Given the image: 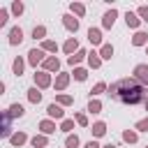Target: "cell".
I'll return each mask as SVG.
<instances>
[{"instance_id": "obj_1", "label": "cell", "mask_w": 148, "mask_h": 148, "mask_svg": "<svg viewBox=\"0 0 148 148\" xmlns=\"http://www.w3.org/2000/svg\"><path fill=\"white\" fill-rule=\"evenodd\" d=\"M109 95H111L116 102H123V104H139V102H146L143 86H141L136 79H120V81H116V83L109 88Z\"/></svg>"}, {"instance_id": "obj_2", "label": "cell", "mask_w": 148, "mask_h": 148, "mask_svg": "<svg viewBox=\"0 0 148 148\" xmlns=\"http://www.w3.org/2000/svg\"><path fill=\"white\" fill-rule=\"evenodd\" d=\"M134 79H136L139 83H146V86H148V65H143V62L136 65V67H134Z\"/></svg>"}, {"instance_id": "obj_3", "label": "cell", "mask_w": 148, "mask_h": 148, "mask_svg": "<svg viewBox=\"0 0 148 148\" xmlns=\"http://www.w3.org/2000/svg\"><path fill=\"white\" fill-rule=\"evenodd\" d=\"M42 60H44V51L42 49H30L28 51V62L32 67H37V62H42Z\"/></svg>"}, {"instance_id": "obj_4", "label": "cell", "mask_w": 148, "mask_h": 148, "mask_svg": "<svg viewBox=\"0 0 148 148\" xmlns=\"http://www.w3.org/2000/svg\"><path fill=\"white\" fill-rule=\"evenodd\" d=\"M35 83H37V88H49V86H51L49 72H37V74H35Z\"/></svg>"}, {"instance_id": "obj_5", "label": "cell", "mask_w": 148, "mask_h": 148, "mask_svg": "<svg viewBox=\"0 0 148 148\" xmlns=\"http://www.w3.org/2000/svg\"><path fill=\"white\" fill-rule=\"evenodd\" d=\"M46 113H49L51 118H58V120H65V111H62V109H60V104H56V102L46 106Z\"/></svg>"}, {"instance_id": "obj_6", "label": "cell", "mask_w": 148, "mask_h": 148, "mask_svg": "<svg viewBox=\"0 0 148 148\" xmlns=\"http://www.w3.org/2000/svg\"><path fill=\"white\" fill-rule=\"evenodd\" d=\"M21 42H23V30L16 25V28H12V30H9V44H12V46H16V44H21Z\"/></svg>"}, {"instance_id": "obj_7", "label": "cell", "mask_w": 148, "mask_h": 148, "mask_svg": "<svg viewBox=\"0 0 148 148\" xmlns=\"http://www.w3.org/2000/svg\"><path fill=\"white\" fill-rule=\"evenodd\" d=\"M42 65H44V72H58V69H60V60H58L56 56L46 58V60H44Z\"/></svg>"}, {"instance_id": "obj_8", "label": "cell", "mask_w": 148, "mask_h": 148, "mask_svg": "<svg viewBox=\"0 0 148 148\" xmlns=\"http://www.w3.org/2000/svg\"><path fill=\"white\" fill-rule=\"evenodd\" d=\"M62 23H65V28H67L69 32H76V30H79V21H76L72 14H65V16H62Z\"/></svg>"}, {"instance_id": "obj_9", "label": "cell", "mask_w": 148, "mask_h": 148, "mask_svg": "<svg viewBox=\"0 0 148 148\" xmlns=\"http://www.w3.org/2000/svg\"><path fill=\"white\" fill-rule=\"evenodd\" d=\"M116 16H118V12H116V9L111 7V9H109V12L104 14V18H102V25H104V28H111V25L116 23Z\"/></svg>"}, {"instance_id": "obj_10", "label": "cell", "mask_w": 148, "mask_h": 148, "mask_svg": "<svg viewBox=\"0 0 148 148\" xmlns=\"http://www.w3.org/2000/svg\"><path fill=\"white\" fill-rule=\"evenodd\" d=\"M62 51H65V53H69V56H74V53L79 51V42H76V37H69V39L65 42Z\"/></svg>"}, {"instance_id": "obj_11", "label": "cell", "mask_w": 148, "mask_h": 148, "mask_svg": "<svg viewBox=\"0 0 148 148\" xmlns=\"http://www.w3.org/2000/svg\"><path fill=\"white\" fill-rule=\"evenodd\" d=\"M139 21H141L139 14H134V12H127V14H125V23H127L130 28H139Z\"/></svg>"}, {"instance_id": "obj_12", "label": "cell", "mask_w": 148, "mask_h": 148, "mask_svg": "<svg viewBox=\"0 0 148 148\" xmlns=\"http://www.w3.org/2000/svg\"><path fill=\"white\" fill-rule=\"evenodd\" d=\"M88 39H90V44H102V32H99V28H90V30H88Z\"/></svg>"}, {"instance_id": "obj_13", "label": "cell", "mask_w": 148, "mask_h": 148, "mask_svg": "<svg viewBox=\"0 0 148 148\" xmlns=\"http://www.w3.org/2000/svg\"><path fill=\"white\" fill-rule=\"evenodd\" d=\"M132 44H134V46H143V44H148V35L139 30V32L132 37Z\"/></svg>"}, {"instance_id": "obj_14", "label": "cell", "mask_w": 148, "mask_h": 148, "mask_svg": "<svg viewBox=\"0 0 148 148\" xmlns=\"http://www.w3.org/2000/svg\"><path fill=\"white\" fill-rule=\"evenodd\" d=\"M111 56H113V46H111V44H102L99 58H102V60H111Z\"/></svg>"}, {"instance_id": "obj_15", "label": "cell", "mask_w": 148, "mask_h": 148, "mask_svg": "<svg viewBox=\"0 0 148 148\" xmlns=\"http://www.w3.org/2000/svg\"><path fill=\"white\" fill-rule=\"evenodd\" d=\"M88 65H90L92 69H97V67L102 65V58H99V53H95V51H90V53H88Z\"/></svg>"}, {"instance_id": "obj_16", "label": "cell", "mask_w": 148, "mask_h": 148, "mask_svg": "<svg viewBox=\"0 0 148 148\" xmlns=\"http://www.w3.org/2000/svg\"><path fill=\"white\" fill-rule=\"evenodd\" d=\"M67 83H69V74H58V76H56V90L67 88Z\"/></svg>"}, {"instance_id": "obj_17", "label": "cell", "mask_w": 148, "mask_h": 148, "mask_svg": "<svg viewBox=\"0 0 148 148\" xmlns=\"http://www.w3.org/2000/svg\"><path fill=\"white\" fill-rule=\"evenodd\" d=\"M23 113H25V109H23L21 104H12V106H9V118H21Z\"/></svg>"}, {"instance_id": "obj_18", "label": "cell", "mask_w": 148, "mask_h": 148, "mask_svg": "<svg viewBox=\"0 0 148 148\" xmlns=\"http://www.w3.org/2000/svg\"><path fill=\"white\" fill-rule=\"evenodd\" d=\"M104 134H106V123H102V120L95 123L92 125V136H104Z\"/></svg>"}, {"instance_id": "obj_19", "label": "cell", "mask_w": 148, "mask_h": 148, "mask_svg": "<svg viewBox=\"0 0 148 148\" xmlns=\"http://www.w3.org/2000/svg\"><path fill=\"white\" fill-rule=\"evenodd\" d=\"M86 56H88V53H86V51H81V49H79V51H76V53H74V56H69V58H67V62H69V65H76V62H81V60H83V58H86Z\"/></svg>"}, {"instance_id": "obj_20", "label": "cell", "mask_w": 148, "mask_h": 148, "mask_svg": "<svg viewBox=\"0 0 148 148\" xmlns=\"http://www.w3.org/2000/svg\"><path fill=\"white\" fill-rule=\"evenodd\" d=\"M28 99H30V102H32V104H37V102H39V99H42V92H39V88H37V86H35V88H30V90H28Z\"/></svg>"}, {"instance_id": "obj_21", "label": "cell", "mask_w": 148, "mask_h": 148, "mask_svg": "<svg viewBox=\"0 0 148 148\" xmlns=\"http://www.w3.org/2000/svg\"><path fill=\"white\" fill-rule=\"evenodd\" d=\"M39 130H42L44 134H53V132H56V125H53L51 120H42V123H39Z\"/></svg>"}, {"instance_id": "obj_22", "label": "cell", "mask_w": 148, "mask_h": 148, "mask_svg": "<svg viewBox=\"0 0 148 148\" xmlns=\"http://www.w3.org/2000/svg\"><path fill=\"white\" fill-rule=\"evenodd\" d=\"M30 143H32L35 148H44L49 141H46V136H44V134H37V136H32V139H30Z\"/></svg>"}, {"instance_id": "obj_23", "label": "cell", "mask_w": 148, "mask_h": 148, "mask_svg": "<svg viewBox=\"0 0 148 148\" xmlns=\"http://www.w3.org/2000/svg\"><path fill=\"white\" fill-rule=\"evenodd\" d=\"M69 9H72V14H76V16H83V14H86V7H83L81 2H72Z\"/></svg>"}, {"instance_id": "obj_24", "label": "cell", "mask_w": 148, "mask_h": 148, "mask_svg": "<svg viewBox=\"0 0 148 148\" xmlns=\"http://www.w3.org/2000/svg\"><path fill=\"white\" fill-rule=\"evenodd\" d=\"M42 51H51V53H56V51H58V44H56L53 39H44V44H42Z\"/></svg>"}, {"instance_id": "obj_25", "label": "cell", "mask_w": 148, "mask_h": 148, "mask_svg": "<svg viewBox=\"0 0 148 148\" xmlns=\"http://www.w3.org/2000/svg\"><path fill=\"white\" fill-rule=\"evenodd\" d=\"M88 111H90V113H99V111H102V102H99V99H90V102H88Z\"/></svg>"}, {"instance_id": "obj_26", "label": "cell", "mask_w": 148, "mask_h": 148, "mask_svg": "<svg viewBox=\"0 0 148 148\" xmlns=\"http://www.w3.org/2000/svg\"><path fill=\"white\" fill-rule=\"evenodd\" d=\"M44 35H46V28L44 25H35L32 28V37L35 39H44Z\"/></svg>"}, {"instance_id": "obj_27", "label": "cell", "mask_w": 148, "mask_h": 148, "mask_svg": "<svg viewBox=\"0 0 148 148\" xmlns=\"http://www.w3.org/2000/svg\"><path fill=\"white\" fill-rule=\"evenodd\" d=\"M123 139H125L127 143H136V139H139V136H136V132H132V130H125V132H123Z\"/></svg>"}, {"instance_id": "obj_28", "label": "cell", "mask_w": 148, "mask_h": 148, "mask_svg": "<svg viewBox=\"0 0 148 148\" xmlns=\"http://www.w3.org/2000/svg\"><path fill=\"white\" fill-rule=\"evenodd\" d=\"M25 141H28V136H25L23 132H18V134L12 136V146H21V143H25Z\"/></svg>"}, {"instance_id": "obj_29", "label": "cell", "mask_w": 148, "mask_h": 148, "mask_svg": "<svg viewBox=\"0 0 148 148\" xmlns=\"http://www.w3.org/2000/svg\"><path fill=\"white\" fill-rule=\"evenodd\" d=\"M65 146H67V148H76V146H79V136H76V134H67Z\"/></svg>"}, {"instance_id": "obj_30", "label": "cell", "mask_w": 148, "mask_h": 148, "mask_svg": "<svg viewBox=\"0 0 148 148\" xmlns=\"http://www.w3.org/2000/svg\"><path fill=\"white\" fill-rule=\"evenodd\" d=\"M74 79H76V81H86V79H88V72H86L83 67H76V69H74Z\"/></svg>"}, {"instance_id": "obj_31", "label": "cell", "mask_w": 148, "mask_h": 148, "mask_svg": "<svg viewBox=\"0 0 148 148\" xmlns=\"http://www.w3.org/2000/svg\"><path fill=\"white\" fill-rule=\"evenodd\" d=\"M23 65H25V62H23L21 58H16V60H14V74H16V76H21V74H23Z\"/></svg>"}, {"instance_id": "obj_32", "label": "cell", "mask_w": 148, "mask_h": 148, "mask_svg": "<svg viewBox=\"0 0 148 148\" xmlns=\"http://www.w3.org/2000/svg\"><path fill=\"white\" fill-rule=\"evenodd\" d=\"M104 90H106V83H102V81H99V83H95V86H92L90 95H99V92H104Z\"/></svg>"}, {"instance_id": "obj_33", "label": "cell", "mask_w": 148, "mask_h": 148, "mask_svg": "<svg viewBox=\"0 0 148 148\" xmlns=\"http://www.w3.org/2000/svg\"><path fill=\"white\" fill-rule=\"evenodd\" d=\"M60 130H62V132H72V130H74V120L65 118V120H62V125H60Z\"/></svg>"}, {"instance_id": "obj_34", "label": "cell", "mask_w": 148, "mask_h": 148, "mask_svg": "<svg viewBox=\"0 0 148 148\" xmlns=\"http://www.w3.org/2000/svg\"><path fill=\"white\" fill-rule=\"evenodd\" d=\"M134 127H136L139 132H148V118H141V120H139Z\"/></svg>"}, {"instance_id": "obj_35", "label": "cell", "mask_w": 148, "mask_h": 148, "mask_svg": "<svg viewBox=\"0 0 148 148\" xmlns=\"http://www.w3.org/2000/svg\"><path fill=\"white\" fill-rule=\"evenodd\" d=\"M12 14L21 16V14H23V2H14V5H12Z\"/></svg>"}, {"instance_id": "obj_36", "label": "cell", "mask_w": 148, "mask_h": 148, "mask_svg": "<svg viewBox=\"0 0 148 148\" xmlns=\"http://www.w3.org/2000/svg\"><path fill=\"white\" fill-rule=\"evenodd\" d=\"M136 14H139V16H141V21H148V7H146V5H141V7H139V12H136Z\"/></svg>"}, {"instance_id": "obj_37", "label": "cell", "mask_w": 148, "mask_h": 148, "mask_svg": "<svg viewBox=\"0 0 148 148\" xmlns=\"http://www.w3.org/2000/svg\"><path fill=\"white\" fill-rule=\"evenodd\" d=\"M74 99L69 97V95H58V104H72Z\"/></svg>"}, {"instance_id": "obj_38", "label": "cell", "mask_w": 148, "mask_h": 148, "mask_svg": "<svg viewBox=\"0 0 148 148\" xmlns=\"http://www.w3.org/2000/svg\"><path fill=\"white\" fill-rule=\"evenodd\" d=\"M76 123L86 127V125H88V118H86V113H76Z\"/></svg>"}, {"instance_id": "obj_39", "label": "cell", "mask_w": 148, "mask_h": 148, "mask_svg": "<svg viewBox=\"0 0 148 148\" xmlns=\"http://www.w3.org/2000/svg\"><path fill=\"white\" fill-rule=\"evenodd\" d=\"M7 16H9V14H7V9H0V25H5V23H7Z\"/></svg>"}, {"instance_id": "obj_40", "label": "cell", "mask_w": 148, "mask_h": 148, "mask_svg": "<svg viewBox=\"0 0 148 148\" xmlns=\"http://www.w3.org/2000/svg\"><path fill=\"white\" fill-rule=\"evenodd\" d=\"M86 148H99V143H97V141H88V143H86Z\"/></svg>"}, {"instance_id": "obj_41", "label": "cell", "mask_w": 148, "mask_h": 148, "mask_svg": "<svg viewBox=\"0 0 148 148\" xmlns=\"http://www.w3.org/2000/svg\"><path fill=\"white\" fill-rule=\"evenodd\" d=\"M102 148H116V146H113V143H106V146H102Z\"/></svg>"}, {"instance_id": "obj_42", "label": "cell", "mask_w": 148, "mask_h": 148, "mask_svg": "<svg viewBox=\"0 0 148 148\" xmlns=\"http://www.w3.org/2000/svg\"><path fill=\"white\" fill-rule=\"evenodd\" d=\"M143 104H146V109H148V97H146V102H143Z\"/></svg>"}, {"instance_id": "obj_43", "label": "cell", "mask_w": 148, "mask_h": 148, "mask_svg": "<svg viewBox=\"0 0 148 148\" xmlns=\"http://www.w3.org/2000/svg\"><path fill=\"white\" fill-rule=\"evenodd\" d=\"M146 51H148V44H146Z\"/></svg>"}, {"instance_id": "obj_44", "label": "cell", "mask_w": 148, "mask_h": 148, "mask_svg": "<svg viewBox=\"0 0 148 148\" xmlns=\"http://www.w3.org/2000/svg\"><path fill=\"white\" fill-rule=\"evenodd\" d=\"M146 148H148V146H146Z\"/></svg>"}]
</instances>
